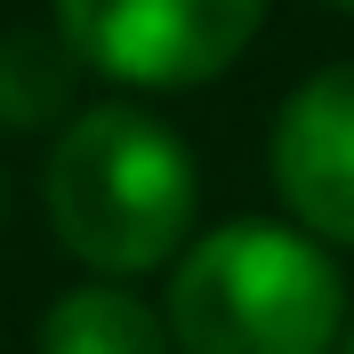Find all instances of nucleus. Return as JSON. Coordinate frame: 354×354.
Returning a JSON list of instances; mask_svg holds the SVG:
<instances>
[{"mask_svg":"<svg viewBox=\"0 0 354 354\" xmlns=\"http://www.w3.org/2000/svg\"><path fill=\"white\" fill-rule=\"evenodd\" d=\"M330 354H354V330H338V346H330Z\"/></svg>","mask_w":354,"mask_h":354,"instance_id":"7","label":"nucleus"},{"mask_svg":"<svg viewBox=\"0 0 354 354\" xmlns=\"http://www.w3.org/2000/svg\"><path fill=\"white\" fill-rule=\"evenodd\" d=\"M41 354H177L169 322L113 282H81L41 314Z\"/></svg>","mask_w":354,"mask_h":354,"instance_id":"5","label":"nucleus"},{"mask_svg":"<svg viewBox=\"0 0 354 354\" xmlns=\"http://www.w3.org/2000/svg\"><path fill=\"white\" fill-rule=\"evenodd\" d=\"M73 57L57 32H8L0 41V129H48L73 113Z\"/></svg>","mask_w":354,"mask_h":354,"instance_id":"6","label":"nucleus"},{"mask_svg":"<svg viewBox=\"0 0 354 354\" xmlns=\"http://www.w3.org/2000/svg\"><path fill=\"white\" fill-rule=\"evenodd\" d=\"M266 24V0H57V41L121 88H201Z\"/></svg>","mask_w":354,"mask_h":354,"instance_id":"3","label":"nucleus"},{"mask_svg":"<svg viewBox=\"0 0 354 354\" xmlns=\"http://www.w3.org/2000/svg\"><path fill=\"white\" fill-rule=\"evenodd\" d=\"M274 185L298 234L354 250V65H322L274 113Z\"/></svg>","mask_w":354,"mask_h":354,"instance_id":"4","label":"nucleus"},{"mask_svg":"<svg viewBox=\"0 0 354 354\" xmlns=\"http://www.w3.org/2000/svg\"><path fill=\"white\" fill-rule=\"evenodd\" d=\"M48 225L81 266L129 282L153 274L194 234V153L137 105H88L65 113L41 177Z\"/></svg>","mask_w":354,"mask_h":354,"instance_id":"1","label":"nucleus"},{"mask_svg":"<svg viewBox=\"0 0 354 354\" xmlns=\"http://www.w3.org/2000/svg\"><path fill=\"white\" fill-rule=\"evenodd\" d=\"M330 8H354V0H330Z\"/></svg>","mask_w":354,"mask_h":354,"instance_id":"8","label":"nucleus"},{"mask_svg":"<svg viewBox=\"0 0 354 354\" xmlns=\"http://www.w3.org/2000/svg\"><path fill=\"white\" fill-rule=\"evenodd\" d=\"M161 322L177 354H330L346 330V282L314 234L234 218L177 258Z\"/></svg>","mask_w":354,"mask_h":354,"instance_id":"2","label":"nucleus"}]
</instances>
